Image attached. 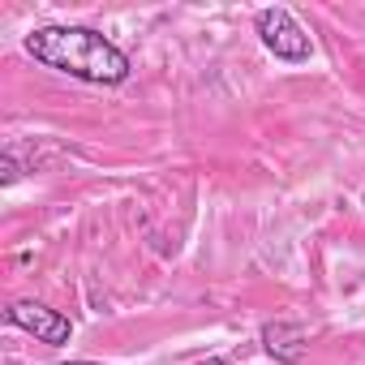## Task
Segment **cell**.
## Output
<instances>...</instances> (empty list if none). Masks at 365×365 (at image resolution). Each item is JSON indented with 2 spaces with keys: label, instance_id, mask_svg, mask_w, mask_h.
<instances>
[{
  "label": "cell",
  "instance_id": "cell-8",
  "mask_svg": "<svg viewBox=\"0 0 365 365\" xmlns=\"http://www.w3.org/2000/svg\"><path fill=\"white\" fill-rule=\"evenodd\" d=\"M361 207H365V198H361Z\"/></svg>",
  "mask_w": 365,
  "mask_h": 365
},
{
  "label": "cell",
  "instance_id": "cell-1",
  "mask_svg": "<svg viewBox=\"0 0 365 365\" xmlns=\"http://www.w3.org/2000/svg\"><path fill=\"white\" fill-rule=\"evenodd\" d=\"M26 52L35 65L91 86H120L129 78V56L91 26H39L26 35Z\"/></svg>",
  "mask_w": 365,
  "mask_h": 365
},
{
  "label": "cell",
  "instance_id": "cell-2",
  "mask_svg": "<svg viewBox=\"0 0 365 365\" xmlns=\"http://www.w3.org/2000/svg\"><path fill=\"white\" fill-rule=\"evenodd\" d=\"M254 31H258L262 48H267L275 61H284V65H301V61H309V56H314V43H309V35L301 31V22H297V18H292L284 5L258 9V18H254Z\"/></svg>",
  "mask_w": 365,
  "mask_h": 365
},
{
  "label": "cell",
  "instance_id": "cell-4",
  "mask_svg": "<svg viewBox=\"0 0 365 365\" xmlns=\"http://www.w3.org/2000/svg\"><path fill=\"white\" fill-rule=\"evenodd\" d=\"M262 348H267V356H275L279 365H301L305 352H309V335H305L301 322L275 318V322H262Z\"/></svg>",
  "mask_w": 365,
  "mask_h": 365
},
{
  "label": "cell",
  "instance_id": "cell-6",
  "mask_svg": "<svg viewBox=\"0 0 365 365\" xmlns=\"http://www.w3.org/2000/svg\"><path fill=\"white\" fill-rule=\"evenodd\" d=\"M198 365H228L224 356H207V361H198Z\"/></svg>",
  "mask_w": 365,
  "mask_h": 365
},
{
  "label": "cell",
  "instance_id": "cell-7",
  "mask_svg": "<svg viewBox=\"0 0 365 365\" xmlns=\"http://www.w3.org/2000/svg\"><path fill=\"white\" fill-rule=\"evenodd\" d=\"M65 365H99V361H65Z\"/></svg>",
  "mask_w": 365,
  "mask_h": 365
},
{
  "label": "cell",
  "instance_id": "cell-3",
  "mask_svg": "<svg viewBox=\"0 0 365 365\" xmlns=\"http://www.w3.org/2000/svg\"><path fill=\"white\" fill-rule=\"evenodd\" d=\"M5 322L18 327V331H31L39 344H69V335H73V322L65 314L39 305V301H14L5 309Z\"/></svg>",
  "mask_w": 365,
  "mask_h": 365
},
{
  "label": "cell",
  "instance_id": "cell-5",
  "mask_svg": "<svg viewBox=\"0 0 365 365\" xmlns=\"http://www.w3.org/2000/svg\"><path fill=\"white\" fill-rule=\"evenodd\" d=\"M22 176V168H18V159H14V150H5L0 155V180H5V185H14V180Z\"/></svg>",
  "mask_w": 365,
  "mask_h": 365
}]
</instances>
